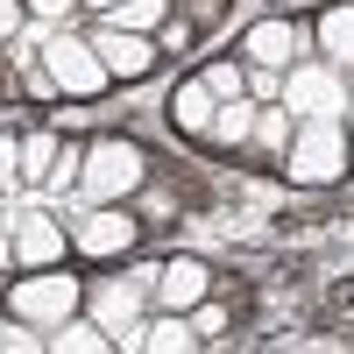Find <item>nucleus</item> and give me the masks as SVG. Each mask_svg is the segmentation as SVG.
Here are the masks:
<instances>
[{"label":"nucleus","instance_id":"1","mask_svg":"<svg viewBox=\"0 0 354 354\" xmlns=\"http://www.w3.org/2000/svg\"><path fill=\"white\" fill-rule=\"evenodd\" d=\"M135 185H142V156L128 149V142H100V149L85 156V170H78V192L93 198V205L121 198V192H135Z\"/></svg>","mask_w":354,"mask_h":354},{"label":"nucleus","instance_id":"2","mask_svg":"<svg viewBox=\"0 0 354 354\" xmlns=\"http://www.w3.org/2000/svg\"><path fill=\"white\" fill-rule=\"evenodd\" d=\"M340 163H347V142L333 128V113H312L305 135H298V149H290V177H298V185H326Z\"/></svg>","mask_w":354,"mask_h":354},{"label":"nucleus","instance_id":"3","mask_svg":"<svg viewBox=\"0 0 354 354\" xmlns=\"http://www.w3.org/2000/svg\"><path fill=\"white\" fill-rule=\"evenodd\" d=\"M43 64H50V78L64 85V93H100V85L113 78V71L100 64V50H93V43H71V36L43 43Z\"/></svg>","mask_w":354,"mask_h":354},{"label":"nucleus","instance_id":"4","mask_svg":"<svg viewBox=\"0 0 354 354\" xmlns=\"http://www.w3.org/2000/svg\"><path fill=\"white\" fill-rule=\"evenodd\" d=\"M283 106H298V113H340L347 93H340V78H333L326 64H298L290 85H283Z\"/></svg>","mask_w":354,"mask_h":354},{"label":"nucleus","instance_id":"5","mask_svg":"<svg viewBox=\"0 0 354 354\" xmlns=\"http://www.w3.org/2000/svg\"><path fill=\"white\" fill-rule=\"evenodd\" d=\"M93 50H100V64H106L113 78H142V71L156 64V50L142 43V28H113V21L93 36Z\"/></svg>","mask_w":354,"mask_h":354},{"label":"nucleus","instance_id":"6","mask_svg":"<svg viewBox=\"0 0 354 354\" xmlns=\"http://www.w3.org/2000/svg\"><path fill=\"white\" fill-rule=\"evenodd\" d=\"M71 298H78L71 277H28L15 290V312L21 319H50V326H57V319H71Z\"/></svg>","mask_w":354,"mask_h":354},{"label":"nucleus","instance_id":"7","mask_svg":"<svg viewBox=\"0 0 354 354\" xmlns=\"http://www.w3.org/2000/svg\"><path fill=\"white\" fill-rule=\"evenodd\" d=\"M142 283H156V270H149V277H135V283H106L100 298H93V305H100V326H106V333H135V312H142Z\"/></svg>","mask_w":354,"mask_h":354},{"label":"nucleus","instance_id":"8","mask_svg":"<svg viewBox=\"0 0 354 354\" xmlns=\"http://www.w3.org/2000/svg\"><path fill=\"white\" fill-rule=\"evenodd\" d=\"M15 255H21V262H57V255H64V234H57L43 213H21V227H15Z\"/></svg>","mask_w":354,"mask_h":354},{"label":"nucleus","instance_id":"9","mask_svg":"<svg viewBox=\"0 0 354 354\" xmlns=\"http://www.w3.org/2000/svg\"><path fill=\"white\" fill-rule=\"evenodd\" d=\"M290 50H298V28H290V21H255L248 28V57H255V64H290Z\"/></svg>","mask_w":354,"mask_h":354},{"label":"nucleus","instance_id":"10","mask_svg":"<svg viewBox=\"0 0 354 354\" xmlns=\"http://www.w3.org/2000/svg\"><path fill=\"white\" fill-rule=\"evenodd\" d=\"M128 234H135V220H121V213H106V205H100V213L78 227V248H85V255H113V248H128Z\"/></svg>","mask_w":354,"mask_h":354},{"label":"nucleus","instance_id":"11","mask_svg":"<svg viewBox=\"0 0 354 354\" xmlns=\"http://www.w3.org/2000/svg\"><path fill=\"white\" fill-rule=\"evenodd\" d=\"M156 290H163V305H198L205 298V270L198 262H170V270H156Z\"/></svg>","mask_w":354,"mask_h":354},{"label":"nucleus","instance_id":"12","mask_svg":"<svg viewBox=\"0 0 354 354\" xmlns=\"http://www.w3.org/2000/svg\"><path fill=\"white\" fill-rule=\"evenodd\" d=\"M213 106H220V100H213V85H185V93L170 100V121H177V128H205V135H213Z\"/></svg>","mask_w":354,"mask_h":354},{"label":"nucleus","instance_id":"13","mask_svg":"<svg viewBox=\"0 0 354 354\" xmlns=\"http://www.w3.org/2000/svg\"><path fill=\"white\" fill-rule=\"evenodd\" d=\"M135 347H156V354H170V347H192L198 333L185 326V319H156V326H142V333H128Z\"/></svg>","mask_w":354,"mask_h":354},{"label":"nucleus","instance_id":"14","mask_svg":"<svg viewBox=\"0 0 354 354\" xmlns=\"http://www.w3.org/2000/svg\"><path fill=\"white\" fill-rule=\"evenodd\" d=\"M319 36H326V50L340 57V64H354V8H333V15H326V28H319Z\"/></svg>","mask_w":354,"mask_h":354},{"label":"nucleus","instance_id":"15","mask_svg":"<svg viewBox=\"0 0 354 354\" xmlns=\"http://www.w3.org/2000/svg\"><path fill=\"white\" fill-rule=\"evenodd\" d=\"M100 354L106 347V326H71V319H57V354Z\"/></svg>","mask_w":354,"mask_h":354},{"label":"nucleus","instance_id":"16","mask_svg":"<svg viewBox=\"0 0 354 354\" xmlns=\"http://www.w3.org/2000/svg\"><path fill=\"white\" fill-rule=\"evenodd\" d=\"M156 15H163V0H113V8H106L113 28H149Z\"/></svg>","mask_w":354,"mask_h":354},{"label":"nucleus","instance_id":"17","mask_svg":"<svg viewBox=\"0 0 354 354\" xmlns=\"http://www.w3.org/2000/svg\"><path fill=\"white\" fill-rule=\"evenodd\" d=\"M248 128H255V113H248L241 100H227V106H213V135H220V142H241Z\"/></svg>","mask_w":354,"mask_h":354},{"label":"nucleus","instance_id":"18","mask_svg":"<svg viewBox=\"0 0 354 354\" xmlns=\"http://www.w3.org/2000/svg\"><path fill=\"white\" fill-rule=\"evenodd\" d=\"M50 163H57V142H50V135L21 142V170H28V177H50Z\"/></svg>","mask_w":354,"mask_h":354},{"label":"nucleus","instance_id":"19","mask_svg":"<svg viewBox=\"0 0 354 354\" xmlns=\"http://www.w3.org/2000/svg\"><path fill=\"white\" fill-rule=\"evenodd\" d=\"M205 85H213V100H241V71H234V64H213Z\"/></svg>","mask_w":354,"mask_h":354},{"label":"nucleus","instance_id":"20","mask_svg":"<svg viewBox=\"0 0 354 354\" xmlns=\"http://www.w3.org/2000/svg\"><path fill=\"white\" fill-rule=\"evenodd\" d=\"M15 170H21V142H15V135H0V185H8Z\"/></svg>","mask_w":354,"mask_h":354},{"label":"nucleus","instance_id":"21","mask_svg":"<svg viewBox=\"0 0 354 354\" xmlns=\"http://www.w3.org/2000/svg\"><path fill=\"white\" fill-rule=\"evenodd\" d=\"M255 128H262V142H283V135H290V121H283V113H262Z\"/></svg>","mask_w":354,"mask_h":354},{"label":"nucleus","instance_id":"22","mask_svg":"<svg viewBox=\"0 0 354 354\" xmlns=\"http://www.w3.org/2000/svg\"><path fill=\"white\" fill-rule=\"evenodd\" d=\"M28 8H36V15H64L71 0H28Z\"/></svg>","mask_w":354,"mask_h":354},{"label":"nucleus","instance_id":"23","mask_svg":"<svg viewBox=\"0 0 354 354\" xmlns=\"http://www.w3.org/2000/svg\"><path fill=\"white\" fill-rule=\"evenodd\" d=\"M0 347H8V326H0Z\"/></svg>","mask_w":354,"mask_h":354},{"label":"nucleus","instance_id":"24","mask_svg":"<svg viewBox=\"0 0 354 354\" xmlns=\"http://www.w3.org/2000/svg\"><path fill=\"white\" fill-rule=\"evenodd\" d=\"M93 8H113V0H93Z\"/></svg>","mask_w":354,"mask_h":354},{"label":"nucleus","instance_id":"25","mask_svg":"<svg viewBox=\"0 0 354 354\" xmlns=\"http://www.w3.org/2000/svg\"><path fill=\"white\" fill-rule=\"evenodd\" d=\"M347 106H354V100H347Z\"/></svg>","mask_w":354,"mask_h":354}]
</instances>
